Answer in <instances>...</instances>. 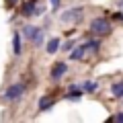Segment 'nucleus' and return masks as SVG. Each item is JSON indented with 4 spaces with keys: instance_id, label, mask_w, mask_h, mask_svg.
<instances>
[{
    "instance_id": "f8f14e48",
    "label": "nucleus",
    "mask_w": 123,
    "mask_h": 123,
    "mask_svg": "<svg viewBox=\"0 0 123 123\" xmlns=\"http://www.w3.org/2000/svg\"><path fill=\"white\" fill-rule=\"evenodd\" d=\"M12 49H14V53H21V35L18 33H14V41H12Z\"/></svg>"
},
{
    "instance_id": "9d476101",
    "label": "nucleus",
    "mask_w": 123,
    "mask_h": 123,
    "mask_svg": "<svg viewBox=\"0 0 123 123\" xmlns=\"http://www.w3.org/2000/svg\"><path fill=\"white\" fill-rule=\"evenodd\" d=\"M21 14H25V17H31V14H35V2L31 0V2H27L25 6H23V12Z\"/></svg>"
},
{
    "instance_id": "dca6fc26",
    "label": "nucleus",
    "mask_w": 123,
    "mask_h": 123,
    "mask_svg": "<svg viewBox=\"0 0 123 123\" xmlns=\"http://www.w3.org/2000/svg\"><path fill=\"white\" fill-rule=\"evenodd\" d=\"M115 119H117V121H123V113H121V115H117Z\"/></svg>"
},
{
    "instance_id": "f03ea898",
    "label": "nucleus",
    "mask_w": 123,
    "mask_h": 123,
    "mask_svg": "<svg viewBox=\"0 0 123 123\" xmlns=\"http://www.w3.org/2000/svg\"><path fill=\"white\" fill-rule=\"evenodd\" d=\"M23 94H25V84H12V86H8L6 92H4L6 101H18Z\"/></svg>"
},
{
    "instance_id": "1a4fd4ad",
    "label": "nucleus",
    "mask_w": 123,
    "mask_h": 123,
    "mask_svg": "<svg viewBox=\"0 0 123 123\" xmlns=\"http://www.w3.org/2000/svg\"><path fill=\"white\" fill-rule=\"evenodd\" d=\"M111 92H113V97H117V98H123V82H117V84H113V86H111Z\"/></svg>"
},
{
    "instance_id": "7ed1b4c3",
    "label": "nucleus",
    "mask_w": 123,
    "mask_h": 123,
    "mask_svg": "<svg viewBox=\"0 0 123 123\" xmlns=\"http://www.w3.org/2000/svg\"><path fill=\"white\" fill-rule=\"evenodd\" d=\"M82 8H70L68 12H62V23H78L80 18H82Z\"/></svg>"
},
{
    "instance_id": "2eb2a0df",
    "label": "nucleus",
    "mask_w": 123,
    "mask_h": 123,
    "mask_svg": "<svg viewBox=\"0 0 123 123\" xmlns=\"http://www.w3.org/2000/svg\"><path fill=\"white\" fill-rule=\"evenodd\" d=\"M72 47H74V41H68V43L66 45H64V49H66V51H70V49Z\"/></svg>"
},
{
    "instance_id": "423d86ee",
    "label": "nucleus",
    "mask_w": 123,
    "mask_h": 123,
    "mask_svg": "<svg viewBox=\"0 0 123 123\" xmlns=\"http://www.w3.org/2000/svg\"><path fill=\"white\" fill-rule=\"evenodd\" d=\"M53 107V98L51 97H41L39 98V111H47Z\"/></svg>"
},
{
    "instance_id": "20e7f679",
    "label": "nucleus",
    "mask_w": 123,
    "mask_h": 123,
    "mask_svg": "<svg viewBox=\"0 0 123 123\" xmlns=\"http://www.w3.org/2000/svg\"><path fill=\"white\" fill-rule=\"evenodd\" d=\"M66 72H68V66H66V64H64V62H57L55 66L51 68V74H49V76H51L53 80H60L62 76L66 74Z\"/></svg>"
},
{
    "instance_id": "ddd939ff",
    "label": "nucleus",
    "mask_w": 123,
    "mask_h": 123,
    "mask_svg": "<svg viewBox=\"0 0 123 123\" xmlns=\"http://www.w3.org/2000/svg\"><path fill=\"white\" fill-rule=\"evenodd\" d=\"M97 88H98V84H97V82H90V80L82 84V90H86V92H94Z\"/></svg>"
},
{
    "instance_id": "6e6552de",
    "label": "nucleus",
    "mask_w": 123,
    "mask_h": 123,
    "mask_svg": "<svg viewBox=\"0 0 123 123\" xmlns=\"http://www.w3.org/2000/svg\"><path fill=\"white\" fill-rule=\"evenodd\" d=\"M57 49H60V39H57V37L49 39V43H47V53H55Z\"/></svg>"
},
{
    "instance_id": "0eeeda50",
    "label": "nucleus",
    "mask_w": 123,
    "mask_h": 123,
    "mask_svg": "<svg viewBox=\"0 0 123 123\" xmlns=\"http://www.w3.org/2000/svg\"><path fill=\"white\" fill-rule=\"evenodd\" d=\"M84 53H86V47H84V45H80L78 49H72L70 57H72V60H82V57H84Z\"/></svg>"
},
{
    "instance_id": "9b49d317",
    "label": "nucleus",
    "mask_w": 123,
    "mask_h": 123,
    "mask_svg": "<svg viewBox=\"0 0 123 123\" xmlns=\"http://www.w3.org/2000/svg\"><path fill=\"white\" fill-rule=\"evenodd\" d=\"M84 47H86V51H90V49H94V51H97V49L101 47V41H98V39H94V41H86V43H84Z\"/></svg>"
},
{
    "instance_id": "39448f33",
    "label": "nucleus",
    "mask_w": 123,
    "mask_h": 123,
    "mask_svg": "<svg viewBox=\"0 0 123 123\" xmlns=\"http://www.w3.org/2000/svg\"><path fill=\"white\" fill-rule=\"evenodd\" d=\"M37 33H39V29H37V27H23V37H25V39H29V41H33L35 39V35Z\"/></svg>"
},
{
    "instance_id": "4468645a",
    "label": "nucleus",
    "mask_w": 123,
    "mask_h": 123,
    "mask_svg": "<svg viewBox=\"0 0 123 123\" xmlns=\"http://www.w3.org/2000/svg\"><path fill=\"white\" fill-rule=\"evenodd\" d=\"M49 2H51V8L57 10V6H60V0H49Z\"/></svg>"
},
{
    "instance_id": "f257e3e1",
    "label": "nucleus",
    "mask_w": 123,
    "mask_h": 123,
    "mask_svg": "<svg viewBox=\"0 0 123 123\" xmlns=\"http://www.w3.org/2000/svg\"><path fill=\"white\" fill-rule=\"evenodd\" d=\"M90 31L92 33H97V35H105V33H111V23L107 18L98 17V18H92L90 23Z\"/></svg>"
}]
</instances>
